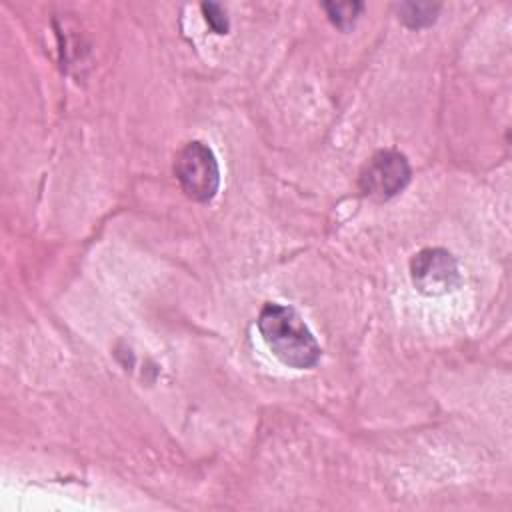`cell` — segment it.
I'll return each instance as SVG.
<instances>
[{
    "label": "cell",
    "instance_id": "obj_3",
    "mask_svg": "<svg viewBox=\"0 0 512 512\" xmlns=\"http://www.w3.org/2000/svg\"><path fill=\"white\" fill-rule=\"evenodd\" d=\"M412 178L408 158L394 150L384 148L374 152L358 174V190L372 202H386L400 194Z\"/></svg>",
    "mask_w": 512,
    "mask_h": 512
},
{
    "label": "cell",
    "instance_id": "obj_2",
    "mask_svg": "<svg viewBox=\"0 0 512 512\" xmlns=\"http://www.w3.org/2000/svg\"><path fill=\"white\" fill-rule=\"evenodd\" d=\"M174 176L182 192L194 202H208L220 188V168L210 146L186 142L174 158Z\"/></svg>",
    "mask_w": 512,
    "mask_h": 512
},
{
    "label": "cell",
    "instance_id": "obj_4",
    "mask_svg": "<svg viewBox=\"0 0 512 512\" xmlns=\"http://www.w3.org/2000/svg\"><path fill=\"white\" fill-rule=\"evenodd\" d=\"M410 280L424 296H444L460 288L462 274L452 252L444 248H424L410 260Z\"/></svg>",
    "mask_w": 512,
    "mask_h": 512
},
{
    "label": "cell",
    "instance_id": "obj_5",
    "mask_svg": "<svg viewBox=\"0 0 512 512\" xmlns=\"http://www.w3.org/2000/svg\"><path fill=\"white\" fill-rule=\"evenodd\" d=\"M398 18L410 26V28H424L430 26L436 20V14L440 12L438 4H398Z\"/></svg>",
    "mask_w": 512,
    "mask_h": 512
},
{
    "label": "cell",
    "instance_id": "obj_7",
    "mask_svg": "<svg viewBox=\"0 0 512 512\" xmlns=\"http://www.w3.org/2000/svg\"><path fill=\"white\" fill-rule=\"evenodd\" d=\"M204 18L208 22V26L216 32V34H226L228 32V18H226V10L220 4L214 2H204L202 6Z\"/></svg>",
    "mask_w": 512,
    "mask_h": 512
},
{
    "label": "cell",
    "instance_id": "obj_1",
    "mask_svg": "<svg viewBox=\"0 0 512 512\" xmlns=\"http://www.w3.org/2000/svg\"><path fill=\"white\" fill-rule=\"evenodd\" d=\"M256 324L264 344L284 366L306 370L318 364L320 344L292 306L266 302Z\"/></svg>",
    "mask_w": 512,
    "mask_h": 512
},
{
    "label": "cell",
    "instance_id": "obj_6",
    "mask_svg": "<svg viewBox=\"0 0 512 512\" xmlns=\"http://www.w3.org/2000/svg\"><path fill=\"white\" fill-rule=\"evenodd\" d=\"M322 6L330 22L340 30H348L350 26H354L356 18L364 10L362 2H324Z\"/></svg>",
    "mask_w": 512,
    "mask_h": 512
}]
</instances>
